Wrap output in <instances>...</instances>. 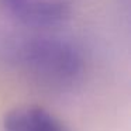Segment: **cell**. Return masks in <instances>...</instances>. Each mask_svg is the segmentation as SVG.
I'll return each instance as SVG.
<instances>
[{"label":"cell","mask_w":131,"mask_h":131,"mask_svg":"<svg viewBox=\"0 0 131 131\" xmlns=\"http://www.w3.org/2000/svg\"><path fill=\"white\" fill-rule=\"evenodd\" d=\"M2 52L13 71L48 92L72 90L86 71L82 48L48 28H30L10 35Z\"/></svg>","instance_id":"obj_1"},{"label":"cell","mask_w":131,"mask_h":131,"mask_svg":"<svg viewBox=\"0 0 131 131\" xmlns=\"http://www.w3.org/2000/svg\"><path fill=\"white\" fill-rule=\"evenodd\" d=\"M76 0H0L12 17L30 28H49L71 13Z\"/></svg>","instance_id":"obj_2"},{"label":"cell","mask_w":131,"mask_h":131,"mask_svg":"<svg viewBox=\"0 0 131 131\" xmlns=\"http://www.w3.org/2000/svg\"><path fill=\"white\" fill-rule=\"evenodd\" d=\"M2 128L3 131H69L59 117L37 104H23L9 110Z\"/></svg>","instance_id":"obj_3"}]
</instances>
